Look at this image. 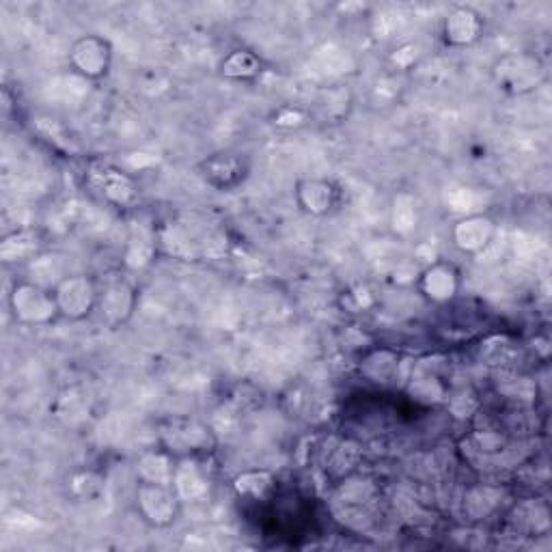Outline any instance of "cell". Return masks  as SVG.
I'll return each instance as SVG.
<instances>
[{"label": "cell", "instance_id": "obj_8", "mask_svg": "<svg viewBox=\"0 0 552 552\" xmlns=\"http://www.w3.org/2000/svg\"><path fill=\"white\" fill-rule=\"evenodd\" d=\"M244 162L233 154H218L203 162V175L216 188H231L242 182Z\"/></svg>", "mask_w": 552, "mask_h": 552}, {"label": "cell", "instance_id": "obj_11", "mask_svg": "<svg viewBox=\"0 0 552 552\" xmlns=\"http://www.w3.org/2000/svg\"><path fill=\"white\" fill-rule=\"evenodd\" d=\"M259 72H261V61L255 57V54L246 50L231 52L223 61V74L231 78H253Z\"/></svg>", "mask_w": 552, "mask_h": 552}, {"label": "cell", "instance_id": "obj_10", "mask_svg": "<svg viewBox=\"0 0 552 552\" xmlns=\"http://www.w3.org/2000/svg\"><path fill=\"white\" fill-rule=\"evenodd\" d=\"M98 305L110 322H123L132 313L134 289L126 283L110 285L104 294H100Z\"/></svg>", "mask_w": 552, "mask_h": 552}, {"label": "cell", "instance_id": "obj_3", "mask_svg": "<svg viewBox=\"0 0 552 552\" xmlns=\"http://www.w3.org/2000/svg\"><path fill=\"white\" fill-rule=\"evenodd\" d=\"M69 63L85 78H102L108 74L110 63H113V48L104 37L87 35L72 46Z\"/></svg>", "mask_w": 552, "mask_h": 552}, {"label": "cell", "instance_id": "obj_4", "mask_svg": "<svg viewBox=\"0 0 552 552\" xmlns=\"http://www.w3.org/2000/svg\"><path fill=\"white\" fill-rule=\"evenodd\" d=\"M138 505H141L145 518L158 524V527L171 524L177 516L175 494L164 488V483L160 481H143V486L138 488Z\"/></svg>", "mask_w": 552, "mask_h": 552}, {"label": "cell", "instance_id": "obj_6", "mask_svg": "<svg viewBox=\"0 0 552 552\" xmlns=\"http://www.w3.org/2000/svg\"><path fill=\"white\" fill-rule=\"evenodd\" d=\"M496 236L494 220L488 216H468L460 220L453 229L455 246L464 253H479L486 248Z\"/></svg>", "mask_w": 552, "mask_h": 552}, {"label": "cell", "instance_id": "obj_1", "mask_svg": "<svg viewBox=\"0 0 552 552\" xmlns=\"http://www.w3.org/2000/svg\"><path fill=\"white\" fill-rule=\"evenodd\" d=\"M9 307L13 317L22 324L41 326L52 322L59 315L54 292L37 283H18L9 294Z\"/></svg>", "mask_w": 552, "mask_h": 552}, {"label": "cell", "instance_id": "obj_7", "mask_svg": "<svg viewBox=\"0 0 552 552\" xmlns=\"http://www.w3.org/2000/svg\"><path fill=\"white\" fill-rule=\"evenodd\" d=\"M460 287V274L449 264H434L421 276L423 294L434 302H447L455 298Z\"/></svg>", "mask_w": 552, "mask_h": 552}, {"label": "cell", "instance_id": "obj_9", "mask_svg": "<svg viewBox=\"0 0 552 552\" xmlns=\"http://www.w3.org/2000/svg\"><path fill=\"white\" fill-rule=\"evenodd\" d=\"M483 22L473 9H455L445 20V37L453 46H466L479 39Z\"/></svg>", "mask_w": 552, "mask_h": 552}, {"label": "cell", "instance_id": "obj_2", "mask_svg": "<svg viewBox=\"0 0 552 552\" xmlns=\"http://www.w3.org/2000/svg\"><path fill=\"white\" fill-rule=\"evenodd\" d=\"M54 298H57L59 313L69 320H82L87 317L100 302V292L91 279L82 274L67 276L54 287Z\"/></svg>", "mask_w": 552, "mask_h": 552}, {"label": "cell", "instance_id": "obj_5", "mask_svg": "<svg viewBox=\"0 0 552 552\" xmlns=\"http://www.w3.org/2000/svg\"><path fill=\"white\" fill-rule=\"evenodd\" d=\"M296 197L305 212L313 216H326L339 203V188L328 179H305V182L298 184Z\"/></svg>", "mask_w": 552, "mask_h": 552}]
</instances>
